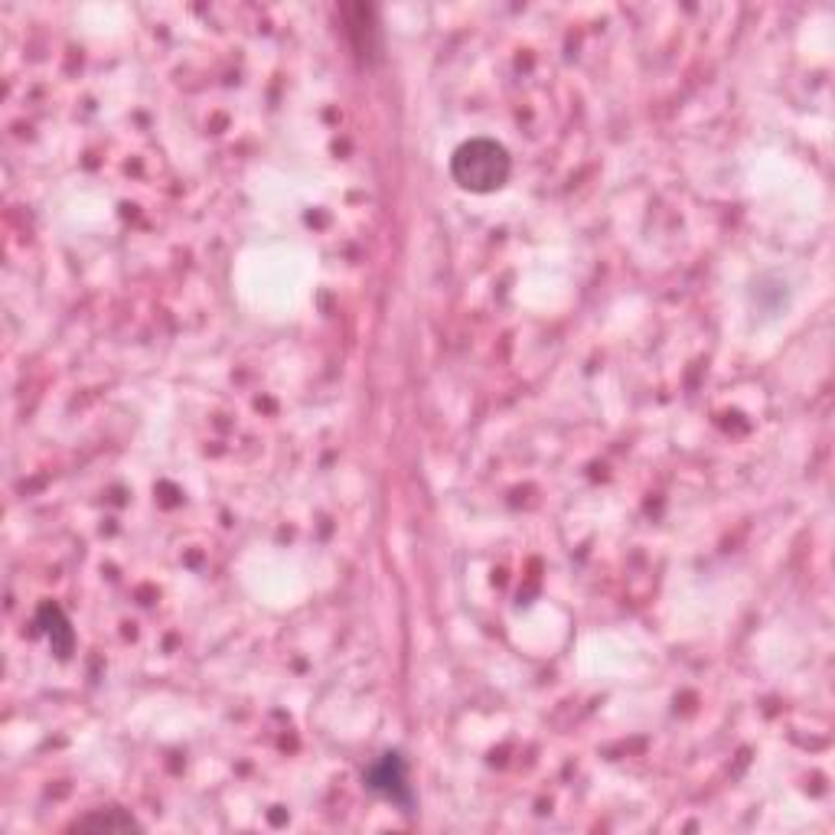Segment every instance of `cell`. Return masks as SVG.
Listing matches in <instances>:
<instances>
[{"mask_svg": "<svg viewBox=\"0 0 835 835\" xmlns=\"http://www.w3.org/2000/svg\"><path fill=\"white\" fill-rule=\"evenodd\" d=\"M513 157L493 138H470L451 157V177L467 193H496L510 183Z\"/></svg>", "mask_w": 835, "mask_h": 835, "instance_id": "1", "label": "cell"}, {"mask_svg": "<svg viewBox=\"0 0 835 835\" xmlns=\"http://www.w3.org/2000/svg\"><path fill=\"white\" fill-rule=\"evenodd\" d=\"M365 789H372L375 796L402 806V813H412L415 806V793H412V783H409V764L399 751H389L382 754L369 771H365Z\"/></svg>", "mask_w": 835, "mask_h": 835, "instance_id": "2", "label": "cell"}, {"mask_svg": "<svg viewBox=\"0 0 835 835\" xmlns=\"http://www.w3.org/2000/svg\"><path fill=\"white\" fill-rule=\"evenodd\" d=\"M40 626H43V633H47V640H50L52 650L66 660V656L72 653L76 636H72V626H69V621L62 617V611H59V607H52V604H47V607L40 611Z\"/></svg>", "mask_w": 835, "mask_h": 835, "instance_id": "4", "label": "cell"}, {"mask_svg": "<svg viewBox=\"0 0 835 835\" xmlns=\"http://www.w3.org/2000/svg\"><path fill=\"white\" fill-rule=\"evenodd\" d=\"M72 829H82V833H89V829H95V833H131V829H141V823L124 809H95V813L76 819Z\"/></svg>", "mask_w": 835, "mask_h": 835, "instance_id": "3", "label": "cell"}]
</instances>
